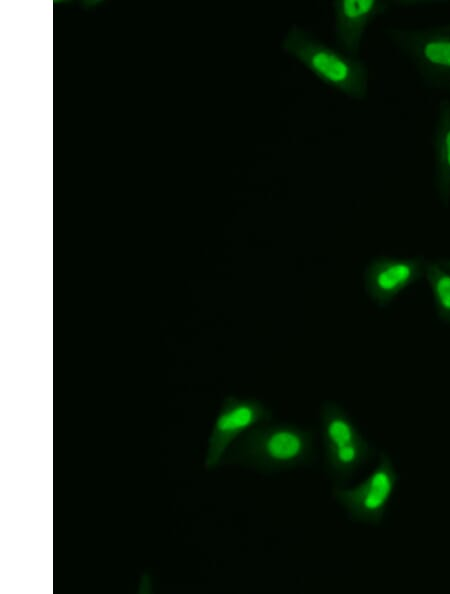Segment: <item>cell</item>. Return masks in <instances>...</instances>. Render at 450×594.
I'll list each match as a JSON object with an SVG mask.
<instances>
[{
  "mask_svg": "<svg viewBox=\"0 0 450 594\" xmlns=\"http://www.w3.org/2000/svg\"><path fill=\"white\" fill-rule=\"evenodd\" d=\"M317 457L314 432L305 426L274 421L257 424L227 451L220 466L275 474L312 465Z\"/></svg>",
  "mask_w": 450,
  "mask_h": 594,
  "instance_id": "cell-1",
  "label": "cell"
},
{
  "mask_svg": "<svg viewBox=\"0 0 450 594\" xmlns=\"http://www.w3.org/2000/svg\"><path fill=\"white\" fill-rule=\"evenodd\" d=\"M280 48L331 89L351 100L367 97L369 69L361 58L325 43L298 24L287 29Z\"/></svg>",
  "mask_w": 450,
  "mask_h": 594,
  "instance_id": "cell-2",
  "label": "cell"
},
{
  "mask_svg": "<svg viewBox=\"0 0 450 594\" xmlns=\"http://www.w3.org/2000/svg\"><path fill=\"white\" fill-rule=\"evenodd\" d=\"M325 470L333 486L345 485L374 455V449L348 412L326 400L319 409Z\"/></svg>",
  "mask_w": 450,
  "mask_h": 594,
  "instance_id": "cell-3",
  "label": "cell"
},
{
  "mask_svg": "<svg viewBox=\"0 0 450 594\" xmlns=\"http://www.w3.org/2000/svg\"><path fill=\"white\" fill-rule=\"evenodd\" d=\"M385 33L425 87L450 94V23L390 27Z\"/></svg>",
  "mask_w": 450,
  "mask_h": 594,
  "instance_id": "cell-4",
  "label": "cell"
},
{
  "mask_svg": "<svg viewBox=\"0 0 450 594\" xmlns=\"http://www.w3.org/2000/svg\"><path fill=\"white\" fill-rule=\"evenodd\" d=\"M398 483L391 457L381 452L372 471L355 485L332 487V499L355 523L378 525L385 517Z\"/></svg>",
  "mask_w": 450,
  "mask_h": 594,
  "instance_id": "cell-5",
  "label": "cell"
},
{
  "mask_svg": "<svg viewBox=\"0 0 450 594\" xmlns=\"http://www.w3.org/2000/svg\"><path fill=\"white\" fill-rule=\"evenodd\" d=\"M273 419V411L254 397L227 396L221 403L210 430L204 466L208 470L220 467L229 448L249 429Z\"/></svg>",
  "mask_w": 450,
  "mask_h": 594,
  "instance_id": "cell-6",
  "label": "cell"
},
{
  "mask_svg": "<svg viewBox=\"0 0 450 594\" xmlns=\"http://www.w3.org/2000/svg\"><path fill=\"white\" fill-rule=\"evenodd\" d=\"M426 262L422 256L372 258L363 272L366 295L377 307H388L400 293L425 277Z\"/></svg>",
  "mask_w": 450,
  "mask_h": 594,
  "instance_id": "cell-7",
  "label": "cell"
},
{
  "mask_svg": "<svg viewBox=\"0 0 450 594\" xmlns=\"http://www.w3.org/2000/svg\"><path fill=\"white\" fill-rule=\"evenodd\" d=\"M331 5L336 47L355 57L369 26L394 7L392 0H334Z\"/></svg>",
  "mask_w": 450,
  "mask_h": 594,
  "instance_id": "cell-8",
  "label": "cell"
},
{
  "mask_svg": "<svg viewBox=\"0 0 450 594\" xmlns=\"http://www.w3.org/2000/svg\"><path fill=\"white\" fill-rule=\"evenodd\" d=\"M433 186L439 202L450 205V99L438 102L432 135Z\"/></svg>",
  "mask_w": 450,
  "mask_h": 594,
  "instance_id": "cell-9",
  "label": "cell"
},
{
  "mask_svg": "<svg viewBox=\"0 0 450 594\" xmlns=\"http://www.w3.org/2000/svg\"><path fill=\"white\" fill-rule=\"evenodd\" d=\"M424 278L431 291L436 317L450 325V269L438 259H427Z\"/></svg>",
  "mask_w": 450,
  "mask_h": 594,
  "instance_id": "cell-10",
  "label": "cell"
},
{
  "mask_svg": "<svg viewBox=\"0 0 450 594\" xmlns=\"http://www.w3.org/2000/svg\"><path fill=\"white\" fill-rule=\"evenodd\" d=\"M394 8H412L421 7L427 5L444 4L446 1H433V0H392Z\"/></svg>",
  "mask_w": 450,
  "mask_h": 594,
  "instance_id": "cell-11",
  "label": "cell"
},
{
  "mask_svg": "<svg viewBox=\"0 0 450 594\" xmlns=\"http://www.w3.org/2000/svg\"><path fill=\"white\" fill-rule=\"evenodd\" d=\"M437 259L443 266L450 269V258H437Z\"/></svg>",
  "mask_w": 450,
  "mask_h": 594,
  "instance_id": "cell-12",
  "label": "cell"
}]
</instances>
